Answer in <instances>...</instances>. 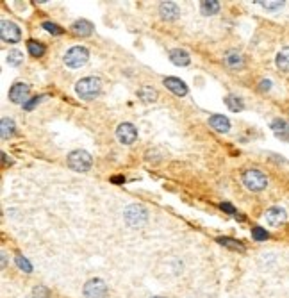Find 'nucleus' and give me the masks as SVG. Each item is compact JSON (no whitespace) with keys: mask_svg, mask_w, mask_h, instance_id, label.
Wrapping results in <instances>:
<instances>
[{"mask_svg":"<svg viewBox=\"0 0 289 298\" xmlns=\"http://www.w3.org/2000/svg\"><path fill=\"white\" fill-rule=\"evenodd\" d=\"M216 241H218L220 245H223V246H227V248H230V250H243L245 248L243 243L236 241V239H232V238H218Z\"/></svg>","mask_w":289,"mask_h":298,"instance_id":"23","label":"nucleus"},{"mask_svg":"<svg viewBox=\"0 0 289 298\" xmlns=\"http://www.w3.org/2000/svg\"><path fill=\"white\" fill-rule=\"evenodd\" d=\"M159 13H161V16L164 20H177L180 14V9L175 2H162L159 6Z\"/></svg>","mask_w":289,"mask_h":298,"instance_id":"11","label":"nucleus"},{"mask_svg":"<svg viewBox=\"0 0 289 298\" xmlns=\"http://www.w3.org/2000/svg\"><path fill=\"white\" fill-rule=\"evenodd\" d=\"M164 86L170 89L172 93H175V95H179V97H184L187 93V86L184 84L180 79H175V77H166L164 81Z\"/></svg>","mask_w":289,"mask_h":298,"instance_id":"12","label":"nucleus"},{"mask_svg":"<svg viewBox=\"0 0 289 298\" xmlns=\"http://www.w3.org/2000/svg\"><path fill=\"white\" fill-rule=\"evenodd\" d=\"M100 89H102V84H100V79H97V77L81 79V81L75 84L77 95L84 100H91V99H95V97H99Z\"/></svg>","mask_w":289,"mask_h":298,"instance_id":"1","label":"nucleus"},{"mask_svg":"<svg viewBox=\"0 0 289 298\" xmlns=\"http://www.w3.org/2000/svg\"><path fill=\"white\" fill-rule=\"evenodd\" d=\"M257 4H261L264 9H268V11H275V9H280V7L284 6V2H257Z\"/></svg>","mask_w":289,"mask_h":298,"instance_id":"30","label":"nucleus"},{"mask_svg":"<svg viewBox=\"0 0 289 298\" xmlns=\"http://www.w3.org/2000/svg\"><path fill=\"white\" fill-rule=\"evenodd\" d=\"M154 298H162V296H154Z\"/></svg>","mask_w":289,"mask_h":298,"instance_id":"36","label":"nucleus"},{"mask_svg":"<svg viewBox=\"0 0 289 298\" xmlns=\"http://www.w3.org/2000/svg\"><path fill=\"white\" fill-rule=\"evenodd\" d=\"M2 159H4V165H11V159L6 154H2Z\"/></svg>","mask_w":289,"mask_h":298,"instance_id":"34","label":"nucleus"},{"mask_svg":"<svg viewBox=\"0 0 289 298\" xmlns=\"http://www.w3.org/2000/svg\"><path fill=\"white\" fill-rule=\"evenodd\" d=\"M43 100V97H36V99H32V100H29L27 104L23 105V109H27V111H31V109H34L36 105L39 104V102Z\"/></svg>","mask_w":289,"mask_h":298,"instance_id":"31","label":"nucleus"},{"mask_svg":"<svg viewBox=\"0 0 289 298\" xmlns=\"http://www.w3.org/2000/svg\"><path fill=\"white\" fill-rule=\"evenodd\" d=\"M124 216H125V221H127L131 227H139L147 221L148 214L144 211L143 205H138V203H132V205L125 207L124 211Z\"/></svg>","mask_w":289,"mask_h":298,"instance_id":"5","label":"nucleus"},{"mask_svg":"<svg viewBox=\"0 0 289 298\" xmlns=\"http://www.w3.org/2000/svg\"><path fill=\"white\" fill-rule=\"evenodd\" d=\"M220 209H222V211H225V213H229V214H236V209H234V207L230 205L229 202H223V203H220Z\"/></svg>","mask_w":289,"mask_h":298,"instance_id":"32","label":"nucleus"},{"mask_svg":"<svg viewBox=\"0 0 289 298\" xmlns=\"http://www.w3.org/2000/svg\"><path fill=\"white\" fill-rule=\"evenodd\" d=\"M84 296L86 298H106L107 296V286L100 279H91L84 284Z\"/></svg>","mask_w":289,"mask_h":298,"instance_id":"6","label":"nucleus"},{"mask_svg":"<svg viewBox=\"0 0 289 298\" xmlns=\"http://www.w3.org/2000/svg\"><path fill=\"white\" fill-rule=\"evenodd\" d=\"M0 132H2V137L7 140L9 136H13L14 132V122L11 118H2L0 120Z\"/></svg>","mask_w":289,"mask_h":298,"instance_id":"19","label":"nucleus"},{"mask_svg":"<svg viewBox=\"0 0 289 298\" xmlns=\"http://www.w3.org/2000/svg\"><path fill=\"white\" fill-rule=\"evenodd\" d=\"M277 66L282 72H289V47H284V49L277 54Z\"/></svg>","mask_w":289,"mask_h":298,"instance_id":"18","label":"nucleus"},{"mask_svg":"<svg viewBox=\"0 0 289 298\" xmlns=\"http://www.w3.org/2000/svg\"><path fill=\"white\" fill-rule=\"evenodd\" d=\"M225 104H227V107L230 109V111H234V112H237V111H243V100L239 99V97H236V95H229L225 99Z\"/></svg>","mask_w":289,"mask_h":298,"instance_id":"21","label":"nucleus"},{"mask_svg":"<svg viewBox=\"0 0 289 298\" xmlns=\"http://www.w3.org/2000/svg\"><path fill=\"white\" fill-rule=\"evenodd\" d=\"M29 93H31V88L23 82H16L13 84V88L9 89V100L14 102V104H21L25 105L29 99Z\"/></svg>","mask_w":289,"mask_h":298,"instance_id":"8","label":"nucleus"},{"mask_svg":"<svg viewBox=\"0 0 289 298\" xmlns=\"http://www.w3.org/2000/svg\"><path fill=\"white\" fill-rule=\"evenodd\" d=\"M21 61H23V54H21L20 50H11V52L7 54V63H9L11 66H20Z\"/></svg>","mask_w":289,"mask_h":298,"instance_id":"24","label":"nucleus"},{"mask_svg":"<svg viewBox=\"0 0 289 298\" xmlns=\"http://www.w3.org/2000/svg\"><path fill=\"white\" fill-rule=\"evenodd\" d=\"M209 123H211L212 129H216L218 132H229V129H230V122L222 114L209 116Z\"/></svg>","mask_w":289,"mask_h":298,"instance_id":"15","label":"nucleus"},{"mask_svg":"<svg viewBox=\"0 0 289 298\" xmlns=\"http://www.w3.org/2000/svg\"><path fill=\"white\" fill-rule=\"evenodd\" d=\"M89 52L84 47H71L66 54H64V64L70 68H81L88 63Z\"/></svg>","mask_w":289,"mask_h":298,"instance_id":"2","label":"nucleus"},{"mask_svg":"<svg viewBox=\"0 0 289 298\" xmlns=\"http://www.w3.org/2000/svg\"><path fill=\"white\" fill-rule=\"evenodd\" d=\"M270 88H272V81H268V79L261 81V84H259V89H261V91H268Z\"/></svg>","mask_w":289,"mask_h":298,"instance_id":"33","label":"nucleus"},{"mask_svg":"<svg viewBox=\"0 0 289 298\" xmlns=\"http://www.w3.org/2000/svg\"><path fill=\"white\" fill-rule=\"evenodd\" d=\"M0 34H2L4 41H7V43H18L21 38L20 27L9 20H2V24H0Z\"/></svg>","mask_w":289,"mask_h":298,"instance_id":"7","label":"nucleus"},{"mask_svg":"<svg viewBox=\"0 0 289 298\" xmlns=\"http://www.w3.org/2000/svg\"><path fill=\"white\" fill-rule=\"evenodd\" d=\"M124 177H114V179H113V182H124Z\"/></svg>","mask_w":289,"mask_h":298,"instance_id":"35","label":"nucleus"},{"mask_svg":"<svg viewBox=\"0 0 289 298\" xmlns=\"http://www.w3.org/2000/svg\"><path fill=\"white\" fill-rule=\"evenodd\" d=\"M272 130L280 137V140L289 141V123H286L284 120H273L272 122Z\"/></svg>","mask_w":289,"mask_h":298,"instance_id":"16","label":"nucleus"},{"mask_svg":"<svg viewBox=\"0 0 289 298\" xmlns=\"http://www.w3.org/2000/svg\"><path fill=\"white\" fill-rule=\"evenodd\" d=\"M225 64L230 68H243V56H241L237 50H229L225 54Z\"/></svg>","mask_w":289,"mask_h":298,"instance_id":"17","label":"nucleus"},{"mask_svg":"<svg viewBox=\"0 0 289 298\" xmlns=\"http://www.w3.org/2000/svg\"><path fill=\"white\" fill-rule=\"evenodd\" d=\"M116 136H118V140H120V143L131 145V143H134L136 137H138V130H136V127L132 125V123H122L116 129Z\"/></svg>","mask_w":289,"mask_h":298,"instance_id":"9","label":"nucleus"},{"mask_svg":"<svg viewBox=\"0 0 289 298\" xmlns=\"http://www.w3.org/2000/svg\"><path fill=\"white\" fill-rule=\"evenodd\" d=\"M200 11L204 14H216L220 11V2H216V0H205V2H202Z\"/></svg>","mask_w":289,"mask_h":298,"instance_id":"22","label":"nucleus"},{"mask_svg":"<svg viewBox=\"0 0 289 298\" xmlns=\"http://www.w3.org/2000/svg\"><path fill=\"white\" fill-rule=\"evenodd\" d=\"M264 218L272 227H279V225H282L284 221H286L287 216H286V211H284L282 207H272V209L266 211Z\"/></svg>","mask_w":289,"mask_h":298,"instance_id":"10","label":"nucleus"},{"mask_svg":"<svg viewBox=\"0 0 289 298\" xmlns=\"http://www.w3.org/2000/svg\"><path fill=\"white\" fill-rule=\"evenodd\" d=\"M49 289L43 288V286H38V288H34V291H32V296L34 298H49Z\"/></svg>","mask_w":289,"mask_h":298,"instance_id":"29","label":"nucleus"},{"mask_svg":"<svg viewBox=\"0 0 289 298\" xmlns=\"http://www.w3.org/2000/svg\"><path fill=\"white\" fill-rule=\"evenodd\" d=\"M138 97L141 99L143 102H152L157 99V93L154 91V88H141L138 91Z\"/></svg>","mask_w":289,"mask_h":298,"instance_id":"25","label":"nucleus"},{"mask_svg":"<svg viewBox=\"0 0 289 298\" xmlns=\"http://www.w3.org/2000/svg\"><path fill=\"white\" fill-rule=\"evenodd\" d=\"M243 184L250 191H262L268 186V179L261 170H248L243 173Z\"/></svg>","mask_w":289,"mask_h":298,"instance_id":"4","label":"nucleus"},{"mask_svg":"<svg viewBox=\"0 0 289 298\" xmlns=\"http://www.w3.org/2000/svg\"><path fill=\"white\" fill-rule=\"evenodd\" d=\"M252 238H254L255 241H266V239L270 238V234L262 227H254L252 228Z\"/></svg>","mask_w":289,"mask_h":298,"instance_id":"26","label":"nucleus"},{"mask_svg":"<svg viewBox=\"0 0 289 298\" xmlns=\"http://www.w3.org/2000/svg\"><path fill=\"white\" fill-rule=\"evenodd\" d=\"M27 49H29V52H31L32 57H41L43 54H45V45L39 41H34V39L27 41Z\"/></svg>","mask_w":289,"mask_h":298,"instance_id":"20","label":"nucleus"},{"mask_svg":"<svg viewBox=\"0 0 289 298\" xmlns=\"http://www.w3.org/2000/svg\"><path fill=\"white\" fill-rule=\"evenodd\" d=\"M16 264H18V268H20V270H23V271H25V273H31V271H32L31 263H29V261L25 259V257L18 256V257H16Z\"/></svg>","mask_w":289,"mask_h":298,"instance_id":"28","label":"nucleus"},{"mask_svg":"<svg viewBox=\"0 0 289 298\" xmlns=\"http://www.w3.org/2000/svg\"><path fill=\"white\" fill-rule=\"evenodd\" d=\"M43 29H45V31H49L50 34H54V36H59V34H63V29L59 27V25H56V24H52V21H45V24H43Z\"/></svg>","mask_w":289,"mask_h":298,"instance_id":"27","label":"nucleus"},{"mask_svg":"<svg viewBox=\"0 0 289 298\" xmlns=\"http://www.w3.org/2000/svg\"><path fill=\"white\" fill-rule=\"evenodd\" d=\"M93 157L86 150H74L68 155V166L75 172H88L91 168Z\"/></svg>","mask_w":289,"mask_h":298,"instance_id":"3","label":"nucleus"},{"mask_svg":"<svg viewBox=\"0 0 289 298\" xmlns=\"http://www.w3.org/2000/svg\"><path fill=\"white\" fill-rule=\"evenodd\" d=\"M93 31H95V25L88 20H77L71 25V32L77 36H89Z\"/></svg>","mask_w":289,"mask_h":298,"instance_id":"13","label":"nucleus"},{"mask_svg":"<svg viewBox=\"0 0 289 298\" xmlns=\"http://www.w3.org/2000/svg\"><path fill=\"white\" fill-rule=\"evenodd\" d=\"M170 61L177 66H187L189 64V54L186 50H180V49H175V50H170Z\"/></svg>","mask_w":289,"mask_h":298,"instance_id":"14","label":"nucleus"}]
</instances>
